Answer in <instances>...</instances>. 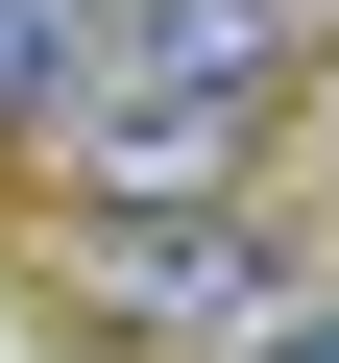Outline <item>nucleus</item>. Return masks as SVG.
I'll return each instance as SVG.
<instances>
[{"label":"nucleus","mask_w":339,"mask_h":363,"mask_svg":"<svg viewBox=\"0 0 339 363\" xmlns=\"http://www.w3.org/2000/svg\"><path fill=\"white\" fill-rule=\"evenodd\" d=\"M315 267H291V218H243V194H49V315L97 339V363H218L243 315H291Z\"/></svg>","instance_id":"nucleus-1"},{"label":"nucleus","mask_w":339,"mask_h":363,"mask_svg":"<svg viewBox=\"0 0 339 363\" xmlns=\"http://www.w3.org/2000/svg\"><path fill=\"white\" fill-rule=\"evenodd\" d=\"M25 169H49V194H243V169H267V97H145V73H73Z\"/></svg>","instance_id":"nucleus-2"},{"label":"nucleus","mask_w":339,"mask_h":363,"mask_svg":"<svg viewBox=\"0 0 339 363\" xmlns=\"http://www.w3.org/2000/svg\"><path fill=\"white\" fill-rule=\"evenodd\" d=\"M218 363H339V291H291V315H243Z\"/></svg>","instance_id":"nucleus-3"},{"label":"nucleus","mask_w":339,"mask_h":363,"mask_svg":"<svg viewBox=\"0 0 339 363\" xmlns=\"http://www.w3.org/2000/svg\"><path fill=\"white\" fill-rule=\"evenodd\" d=\"M315 25H339V0H315Z\"/></svg>","instance_id":"nucleus-4"}]
</instances>
